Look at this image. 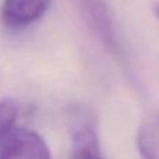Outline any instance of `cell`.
Wrapping results in <instances>:
<instances>
[{"instance_id": "6da1fadb", "label": "cell", "mask_w": 159, "mask_h": 159, "mask_svg": "<svg viewBox=\"0 0 159 159\" xmlns=\"http://www.w3.org/2000/svg\"><path fill=\"white\" fill-rule=\"evenodd\" d=\"M0 159H52V155L38 133L16 127L0 140Z\"/></svg>"}, {"instance_id": "7a4b0ae2", "label": "cell", "mask_w": 159, "mask_h": 159, "mask_svg": "<svg viewBox=\"0 0 159 159\" xmlns=\"http://www.w3.org/2000/svg\"><path fill=\"white\" fill-rule=\"evenodd\" d=\"M49 6L50 0H3L0 16L8 28H24L38 21Z\"/></svg>"}, {"instance_id": "3957f363", "label": "cell", "mask_w": 159, "mask_h": 159, "mask_svg": "<svg viewBox=\"0 0 159 159\" xmlns=\"http://www.w3.org/2000/svg\"><path fill=\"white\" fill-rule=\"evenodd\" d=\"M78 3L81 11L84 13L85 18L88 20L96 35L102 39V42L109 49L115 50L117 43H116L115 30H113L106 3L103 0H78Z\"/></svg>"}, {"instance_id": "277c9868", "label": "cell", "mask_w": 159, "mask_h": 159, "mask_svg": "<svg viewBox=\"0 0 159 159\" xmlns=\"http://www.w3.org/2000/svg\"><path fill=\"white\" fill-rule=\"evenodd\" d=\"M73 159H91L99 155L95 124L85 115L77 116L73 124Z\"/></svg>"}, {"instance_id": "5b68a950", "label": "cell", "mask_w": 159, "mask_h": 159, "mask_svg": "<svg viewBox=\"0 0 159 159\" xmlns=\"http://www.w3.org/2000/svg\"><path fill=\"white\" fill-rule=\"evenodd\" d=\"M17 117H18V107L16 102L11 99L0 101V140L16 129Z\"/></svg>"}, {"instance_id": "8992f818", "label": "cell", "mask_w": 159, "mask_h": 159, "mask_svg": "<svg viewBox=\"0 0 159 159\" xmlns=\"http://www.w3.org/2000/svg\"><path fill=\"white\" fill-rule=\"evenodd\" d=\"M137 145L138 151H140L141 157L144 159H159L158 143L155 140V137L152 135V133L149 131V129L143 127L140 130L137 137Z\"/></svg>"}, {"instance_id": "52a82bcc", "label": "cell", "mask_w": 159, "mask_h": 159, "mask_svg": "<svg viewBox=\"0 0 159 159\" xmlns=\"http://www.w3.org/2000/svg\"><path fill=\"white\" fill-rule=\"evenodd\" d=\"M155 13H157V17L159 20V6H157V8H155Z\"/></svg>"}, {"instance_id": "ba28073f", "label": "cell", "mask_w": 159, "mask_h": 159, "mask_svg": "<svg viewBox=\"0 0 159 159\" xmlns=\"http://www.w3.org/2000/svg\"><path fill=\"white\" fill-rule=\"evenodd\" d=\"M91 159H102V157H101V155H96V157H92Z\"/></svg>"}]
</instances>
